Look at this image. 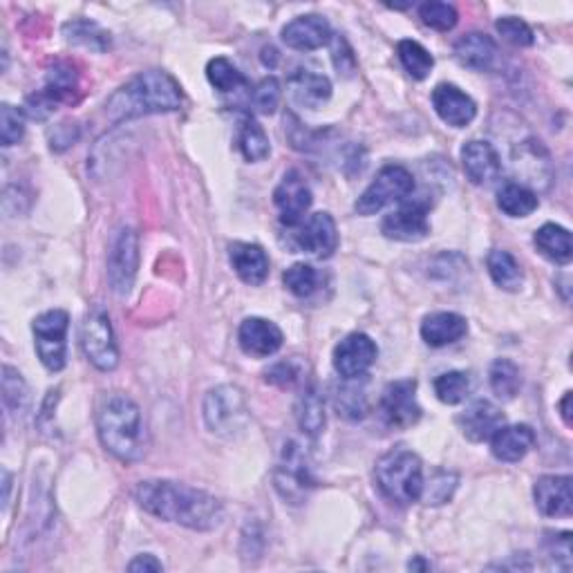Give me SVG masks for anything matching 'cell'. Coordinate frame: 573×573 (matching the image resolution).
I'll return each mask as SVG.
<instances>
[{
	"label": "cell",
	"mask_w": 573,
	"mask_h": 573,
	"mask_svg": "<svg viewBox=\"0 0 573 573\" xmlns=\"http://www.w3.org/2000/svg\"><path fill=\"white\" fill-rule=\"evenodd\" d=\"M462 166L468 180L473 184H491L502 173V159L493 144L482 139H471L462 148Z\"/></svg>",
	"instance_id": "cell-21"
},
{
	"label": "cell",
	"mask_w": 573,
	"mask_h": 573,
	"mask_svg": "<svg viewBox=\"0 0 573 573\" xmlns=\"http://www.w3.org/2000/svg\"><path fill=\"white\" fill-rule=\"evenodd\" d=\"M334 65H336V70L338 74H345V77H350V74L354 72L356 68V61H354V54L350 50V45H347L345 39H341V36H336L334 39Z\"/></svg>",
	"instance_id": "cell-49"
},
{
	"label": "cell",
	"mask_w": 573,
	"mask_h": 573,
	"mask_svg": "<svg viewBox=\"0 0 573 573\" xmlns=\"http://www.w3.org/2000/svg\"><path fill=\"white\" fill-rule=\"evenodd\" d=\"M457 424L462 428L464 437L473 444L491 439L497 430L504 426V415L495 403L486 399H477L468 406L462 415L457 417Z\"/></svg>",
	"instance_id": "cell-20"
},
{
	"label": "cell",
	"mask_w": 573,
	"mask_h": 573,
	"mask_svg": "<svg viewBox=\"0 0 573 573\" xmlns=\"http://www.w3.org/2000/svg\"><path fill=\"white\" fill-rule=\"evenodd\" d=\"M229 260L242 283L258 287L269 276V258L260 244L233 242L229 244Z\"/></svg>",
	"instance_id": "cell-22"
},
{
	"label": "cell",
	"mask_w": 573,
	"mask_h": 573,
	"mask_svg": "<svg viewBox=\"0 0 573 573\" xmlns=\"http://www.w3.org/2000/svg\"><path fill=\"white\" fill-rule=\"evenodd\" d=\"M379 347L368 334L354 332L345 336L334 350V370L341 374V379L356 381L365 377L370 368L377 363Z\"/></svg>",
	"instance_id": "cell-11"
},
{
	"label": "cell",
	"mask_w": 573,
	"mask_h": 573,
	"mask_svg": "<svg viewBox=\"0 0 573 573\" xmlns=\"http://www.w3.org/2000/svg\"><path fill=\"white\" fill-rule=\"evenodd\" d=\"M204 424L213 435L231 439L238 437L249 424V406L238 385L224 383L206 392L202 406Z\"/></svg>",
	"instance_id": "cell-5"
},
{
	"label": "cell",
	"mask_w": 573,
	"mask_h": 573,
	"mask_svg": "<svg viewBox=\"0 0 573 573\" xmlns=\"http://www.w3.org/2000/svg\"><path fill=\"white\" fill-rule=\"evenodd\" d=\"M495 30L500 32L504 41H509L515 48H531L535 43V34L529 27V23H524L522 18L515 16H504L495 23Z\"/></svg>",
	"instance_id": "cell-45"
},
{
	"label": "cell",
	"mask_w": 573,
	"mask_h": 573,
	"mask_svg": "<svg viewBox=\"0 0 573 573\" xmlns=\"http://www.w3.org/2000/svg\"><path fill=\"white\" fill-rule=\"evenodd\" d=\"M314 486L312 471H309L303 448L289 441L283 450V462L276 468V488L285 500L300 502L309 488Z\"/></svg>",
	"instance_id": "cell-13"
},
{
	"label": "cell",
	"mask_w": 573,
	"mask_h": 573,
	"mask_svg": "<svg viewBox=\"0 0 573 573\" xmlns=\"http://www.w3.org/2000/svg\"><path fill=\"white\" fill-rule=\"evenodd\" d=\"M97 432L103 448L119 462L137 464L148 453L144 415L128 394H103L97 406Z\"/></svg>",
	"instance_id": "cell-2"
},
{
	"label": "cell",
	"mask_w": 573,
	"mask_h": 573,
	"mask_svg": "<svg viewBox=\"0 0 573 573\" xmlns=\"http://www.w3.org/2000/svg\"><path fill=\"white\" fill-rule=\"evenodd\" d=\"M397 54H399V61L403 68H406L410 77L417 81H424L432 72V68H435V59H432V54L417 41H410V39L399 41Z\"/></svg>",
	"instance_id": "cell-35"
},
{
	"label": "cell",
	"mask_w": 573,
	"mask_h": 573,
	"mask_svg": "<svg viewBox=\"0 0 573 573\" xmlns=\"http://www.w3.org/2000/svg\"><path fill=\"white\" fill-rule=\"evenodd\" d=\"M408 567H410V569H421V571H426V569H430V565H428V562H424V560H421V558H417L415 562H410V565H408Z\"/></svg>",
	"instance_id": "cell-53"
},
{
	"label": "cell",
	"mask_w": 573,
	"mask_h": 573,
	"mask_svg": "<svg viewBox=\"0 0 573 573\" xmlns=\"http://www.w3.org/2000/svg\"><path fill=\"white\" fill-rule=\"evenodd\" d=\"M558 410H560V417L565 421V426L571 428L573 426V419H571V392H565V397L558 403Z\"/></svg>",
	"instance_id": "cell-51"
},
{
	"label": "cell",
	"mask_w": 573,
	"mask_h": 573,
	"mask_svg": "<svg viewBox=\"0 0 573 573\" xmlns=\"http://www.w3.org/2000/svg\"><path fill=\"white\" fill-rule=\"evenodd\" d=\"M468 392H471V377H468L466 372H444L439 374L435 379V394L441 403H446V406H457V403H462Z\"/></svg>",
	"instance_id": "cell-38"
},
{
	"label": "cell",
	"mask_w": 573,
	"mask_h": 573,
	"mask_svg": "<svg viewBox=\"0 0 573 573\" xmlns=\"http://www.w3.org/2000/svg\"><path fill=\"white\" fill-rule=\"evenodd\" d=\"M139 269V236L135 229L124 227L108 253V283L117 296H126L135 285Z\"/></svg>",
	"instance_id": "cell-9"
},
{
	"label": "cell",
	"mask_w": 573,
	"mask_h": 573,
	"mask_svg": "<svg viewBox=\"0 0 573 573\" xmlns=\"http://www.w3.org/2000/svg\"><path fill=\"white\" fill-rule=\"evenodd\" d=\"M491 379V390L504 401H511L518 397L522 388V372L511 359H497L488 372Z\"/></svg>",
	"instance_id": "cell-33"
},
{
	"label": "cell",
	"mask_w": 573,
	"mask_h": 573,
	"mask_svg": "<svg viewBox=\"0 0 573 573\" xmlns=\"http://www.w3.org/2000/svg\"><path fill=\"white\" fill-rule=\"evenodd\" d=\"M236 146L247 162H262V159H267L271 153V144L265 128L251 115H242L238 121Z\"/></svg>",
	"instance_id": "cell-29"
},
{
	"label": "cell",
	"mask_w": 573,
	"mask_h": 573,
	"mask_svg": "<svg viewBox=\"0 0 573 573\" xmlns=\"http://www.w3.org/2000/svg\"><path fill=\"white\" fill-rule=\"evenodd\" d=\"M381 233L388 240L397 242H419L428 238V204L426 202H406L397 211L385 215L381 222Z\"/></svg>",
	"instance_id": "cell-14"
},
{
	"label": "cell",
	"mask_w": 573,
	"mask_h": 573,
	"mask_svg": "<svg viewBox=\"0 0 573 573\" xmlns=\"http://www.w3.org/2000/svg\"><path fill=\"white\" fill-rule=\"evenodd\" d=\"M238 343L242 352L247 356H256V359H267L274 356L285 343V334L274 321L267 318L251 316L244 318L238 330Z\"/></svg>",
	"instance_id": "cell-16"
},
{
	"label": "cell",
	"mask_w": 573,
	"mask_h": 573,
	"mask_svg": "<svg viewBox=\"0 0 573 573\" xmlns=\"http://www.w3.org/2000/svg\"><path fill=\"white\" fill-rule=\"evenodd\" d=\"M291 244L294 249L316 258H330L338 247V229L330 213H314L294 227Z\"/></svg>",
	"instance_id": "cell-12"
},
{
	"label": "cell",
	"mask_w": 573,
	"mask_h": 573,
	"mask_svg": "<svg viewBox=\"0 0 573 573\" xmlns=\"http://www.w3.org/2000/svg\"><path fill=\"white\" fill-rule=\"evenodd\" d=\"M374 477L379 491L394 504H415L424 495V466L412 450L394 448L381 455L374 466Z\"/></svg>",
	"instance_id": "cell-4"
},
{
	"label": "cell",
	"mask_w": 573,
	"mask_h": 573,
	"mask_svg": "<svg viewBox=\"0 0 573 573\" xmlns=\"http://www.w3.org/2000/svg\"><path fill=\"white\" fill-rule=\"evenodd\" d=\"M533 500L547 518H571L573 495L569 475H544L533 486Z\"/></svg>",
	"instance_id": "cell-17"
},
{
	"label": "cell",
	"mask_w": 573,
	"mask_h": 573,
	"mask_svg": "<svg viewBox=\"0 0 573 573\" xmlns=\"http://www.w3.org/2000/svg\"><path fill=\"white\" fill-rule=\"evenodd\" d=\"M345 383L341 388H336L334 392V406L338 410V415L343 419H363L365 412H368V399H365V394L361 388H354L350 385V381L343 379Z\"/></svg>",
	"instance_id": "cell-39"
},
{
	"label": "cell",
	"mask_w": 573,
	"mask_h": 573,
	"mask_svg": "<svg viewBox=\"0 0 573 573\" xmlns=\"http://www.w3.org/2000/svg\"><path fill=\"white\" fill-rule=\"evenodd\" d=\"M3 488H5V493H3V506L9 504V491H12V475H9L7 468H3Z\"/></svg>",
	"instance_id": "cell-52"
},
{
	"label": "cell",
	"mask_w": 573,
	"mask_h": 573,
	"mask_svg": "<svg viewBox=\"0 0 573 573\" xmlns=\"http://www.w3.org/2000/svg\"><path fill=\"white\" fill-rule=\"evenodd\" d=\"M135 500L155 518L193 531H213L224 520V506L218 497L171 479H146L135 488Z\"/></svg>",
	"instance_id": "cell-1"
},
{
	"label": "cell",
	"mask_w": 573,
	"mask_h": 573,
	"mask_svg": "<svg viewBox=\"0 0 573 573\" xmlns=\"http://www.w3.org/2000/svg\"><path fill=\"white\" fill-rule=\"evenodd\" d=\"M63 36L70 45H79V48H86L92 52H108L110 50V32L103 30V27L95 21H70L63 25Z\"/></svg>",
	"instance_id": "cell-31"
},
{
	"label": "cell",
	"mask_w": 573,
	"mask_h": 573,
	"mask_svg": "<svg viewBox=\"0 0 573 573\" xmlns=\"http://www.w3.org/2000/svg\"><path fill=\"white\" fill-rule=\"evenodd\" d=\"M381 417L390 428H410L421 419V406L417 401V381L401 379L385 385L381 394Z\"/></svg>",
	"instance_id": "cell-10"
},
{
	"label": "cell",
	"mask_w": 573,
	"mask_h": 573,
	"mask_svg": "<svg viewBox=\"0 0 573 573\" xmlns=\"http://www.w3.org/2000/svg\"><path fill=\"white\" fill-rule=\"evenodd\" d=\"M332 41V27L318 14L298 16L283 27V43L296 52H314Z\"/></svg>",
	"instance_id": "cell-18"
},
{
	"label": "cell",
	"mask_w": 573,
	"mask_h": 573,
	"mask_svg": "<svg viewBox=\"0 0 573 573\" xmlns=\"http://www.w3.org/2000/svg\"><path fill=\"white\" fill-rule=\"evenodd\" d=\"M303 372H305L303 365L294 359H289V361L271 365V368L265 372V381L287 390V388H294V385L298 383H303Z\"/></svg>",
	"instance_id": "cell-47"
},
{
	"label": "cell",
	"mask_w": 573,
	"mask_h": 573,
	"mask_svg": "<svg viewBox=\"0 0 573 573\" xmlns=\"http://www.w3.org/2000/svg\"><path fill=\"white\" fill-rule=\"evenodd\" d=\"M3 403L14 415H21L30 403V388H27L23 374L12 365H3Z\"/></svg>",
	"instance_id": "cell-37"
},
{
	"label": "cell",
	"mask_w": 573,
	"mask_h": 573,
	"mask_svg": "<svg viewBox=\"0 0 573 573\" xmlns=\"http://www.w3.org/2000/svg\"><path fill=\"white\" fill-rule=\"evenodd\" d=\"M289 95L296 106L307 110H318L332 97V83L325 74L314 70H296L289 77Z\"/></svg>",
	"instance_id": "cell-23"
},
{
	"label": "cell",
	"mask_w": 573,
	"mask_h": 573,
	"mask_svg": "<svg viewBox=\"0 0 573 573\" xmlns=\"http://www.w3.org/2000/svg\"><path fill=\"white\" fill-rule=\"evenodd\" d=\"M468 334V323L464 316L455 312H435L428 314L421 323V338L430 347L453 345Z\"/></svg>",
	"instance_id": "cell-26"
},
{
	"label": "cell",
	"mask_w": 573,
	"mask_h": 573,
	"mask_svg": "<svg viewBox=\"0 0 573 573\" xmlns=\"http://www.w3.org/2000/svg\"><path fill=\"white\" fill-rule=\"evenodd\" d=\"M432 106L439 119L453 128H466L477 115V103L453 83H439L432 90Z\"/></svg>",
	"instance_id": "cell-19"
},
{
	"label": "cell",
	"mask_w": 573,
	"mask_h": 573,
	"mask_svg": "<svg viewBox=\"0 0 573 573\" xmlns=\"http://www.w3.org/2000/svg\"><path fill=\"white\" fill-rule=\"evenodd\" d=\"M184 101L182 88L171 74L162 70H148L124 83L106 101V115L110 121H128L146 115L180 110Z\"/></svg>",
	"instance_id": "cell-3"
},
{
	"label": "cell",
	"mask_w": 573,
	"mask_h": 573,
	"mask_svg": "<svg viewBox=\"0 0 573 573\" xmlns=\"http://www.w3.org/2000/svg\"><path fill=\"white\" fill-rule=\"evenodd\" d=\"M538 195H535L529 186L511 182L506 184L497 193V206H500L502 213L509 215V218H529V215L538 209Z\"/></svg>",
	"instance_id": "cell-32"
},
{
	"label": "cell",
	"mask_w": 573,
	"mask_h": 573,
	"mask_svg": "<svg viewBox=\"0 0 573 573\" xmlns=\"http://www.w3.org/2000/svg\"><path fill=\"white\" fill-rule=\"evenodd\" d=\"M533 242L542 256L551 262H556V265L565 267L573 258L571 233L565 227H560V224H553V222L542 224V227L535 231Z\"/></svg>",
	"instance_id": "cell-27"
},
{
	"label": "cell",
	"mask_w": 573,
	"mask_h": 573,
	"mask_svg": "<svg viewBox=\"0 0 573 573\" xmlns=\"http://www.w3.org/2000/svg\"><path fill=\"white\" fill-rule=\"evenodd\" d=\"M544 551L549 560L562 571H571V533H547L544 538Z\"/></svg>",
	"instance_id": "cell-46"
},
{
	"label": "cell",
	"mask_w": 573,
	"mask_h": 573,
	"mask_svg": "<svg viewBox=\"0 0 573 573\" xmlns=\"http://www.w3.org/2000/svg\"><path fill=\"white\" fill-rule=\"evenodd\" d=\"M81 137V128L77 121H61L54 128L48 130V142L54 153H63V150L72 148L79 142Z\"/></svg>",
	"instance_id": "cell-48"
},
{
	"label": "cell",
	"mask_w": 573,
	"mask_h": 573,
	"mask_svg": "<svg viewBox=\"0 0 573 573\" xmlns=\"http://www.w3.org/2000/svg\"><path fill=\"white\" fill-rule=\"evenodd\" d=\"M455 59L468 70L491 72L497 61V45L488 34L471 32L455 43Z\"/></svg>",
	"instance_id": "cell-25"
},
{
	"label": "cell",
	"mask_w": 573,
	"mask_h": 573,
	"mask_svg": "<svg viewBox=\"0 0 573 573\" xmlns=\"http://www.w3.org/2000/svg\"><path fill=\"white\" fill-rule=\"evenodd\" d=\"M68 330L70 314L65 309H50L34 318V347L41 363L50 372H61L68 359Z\"/></svg>",
	"instance_id": "cell-6"
},
{
	"label": "cell",
	"mask_w": 573,
	"mask_h": 573,
	"mask_svg": "<svg viewBox=\"0 0 573 573\" xmlns=\"http://www.w3.org/2000/svg\"><path fill=\"white\" fill-rule=\"evenodd\" d=\"M457 482H459V477L455 473H450V471H435V475L430 477V482H424V500L428 504H444L448 502L450 497H453L455 493V488H457Z\"/></svg>",
	"instance_id": "cell-43"
},
{
	"label": "cell",
	"mask_w": 573,
	"mask_h": 573,
	"mask_svg": "<svg viewBox=\"0 0 573 573\" xmlns=\"http://www.w3.org/2000/svg\"><path fill=\"white\" fill-rule=\"evenodd\" d=\"M25 135V117L23 112L9 106V103H3L0 106V144L5 148L18 144Z\"/></svg>",
	"instance_id": "cell-42"
},
{
	"label": "cell",
	"mask_w": 573,
	"mask_h": 573,
	"mask_svg": "<svg viewBox=\"0 0 573 573\" xmlns=\"http://www.w3.org/2000/svg\"><path fill=\"white\" fill-rule=\"evenodd\" d=\"M274 204L280 213V222L287 229L298 227L305 220L309 206H312V191H309L305 177L298 171L285 173L274 191Z\"/></svg>",
	"instance_id": "cell-15"
},
{
	"label": "cell",
	"mask_w": 573,
	"mask_h": 573,
	"mask_svg": "<svg viewBox=\"0 0 573 573\" xmlns=\"http://www.w3.org/2000/svg\"><path fill=\"white\" fill-rule=\"evenodd\" d=\"M488 274H491L493 283L504 291H520L524 285V271L520 262L515 260L509 251L493 249L486 258Z\"/></svg>",
	"instance_id": "cell-30"
},
{
	"label": "cell",
	"mask_w": 573,
	"mask_h": 573,
	"mask_svg": "<svg viewBox=\"0 0 573 573\" xmlns=\"http://www.w3.org/2000/svg\"><path fill=\"white\" fill-rule=\"evenodd\" d=\"M128 571H133V573H159V571H164V565L155 556H150V553H142V556H137L133 562H130Z\"/></svg>",
	"instance_id": "cell-50"
},
{
	"label": "cell",
	"mask_w": 573,
	"mask_h": 573,
	"mask_svg": "<svg viewBox=\"0 0 573 573\" xmlns=\"http://www.w3.org/2000/svg\"><path fill=\"white\" fill-rule=\"evenodd\" d=\"M79 90V72L68 61L54 63L48 72V83H45V92L56 101H72V95Z\"/></svg>",
	"instance_id": "cell-34"
},
{
	"label": "cell",
	"mask_w": 573,
	"mask_h": 573,
	"mask_svg": "<svg viewBox=\"0 0 573 573\" xmlns=\"http://www.w3.org/2000/svg\"><path fill=\"white\" fill-rule=\"evenodd\" d=\"M206 79L220 92H236L249 86L244 74L224 56H215V59L209 61V65H206Z\"/></svg>",
	"instance_id": "cell-36"
},
{
	"label": "cell",
	"mask_w": 573,
	"mask_h": 573,
	"mask_svg": "<svg viewBox=\"0 0 573 573\" xmlns=\"http://www.w3.org/2000/svg\"><path fill=\"white\" fill-rule=\"evenodd\" d=\"M283 283L296 298H309L318 287V274L307 262H296L283 274Z\"/></svg>",
	"instance_id": "cell-40"
},
{
	"label": "cell",
	"mask_w": 573,
	"mask_h": 573,
	"mask_svg": "<svg viewBox=\"0 0 573 573\" xmlns=\"http://www.w3.org/2000/svg\"><path fill=\"white\" fill-rule=\"evenodd\" d=\"M412 191H415V177H412L408 168L397 164L383 166L372 184L356 200L354 209L359 215H374L388 204L406 200Z\"/></svg>",
	"instance_id": "cell-7"
},
{
	"label": "cell",
	"mask_w": 573,
	"mask_h": 573,
	"mask_svg": "<svg viewBox=\"0 0 573 573\" xmlns=\"http://www.w3.org/2000/svg\"><path fill=\"white\" fill-rule=\"evenodd\" d=\"M296 421L298 428L309 437H318L325 430V401L314 383L305 385L303 392L298 394Z\"/></svg>",
	"instance_id": "cell-28"
},
{
	"label": "cell",
	"mask_w": 573,
	"mask_h": 573,
	"mask_svg": "<svg viewBox=\"0 0 573 573\" xmlns=\"http://www.w3.org/2000/svg\"><path fill=\"white\" fill-rule=\"evenodd\" d=\"M280 97H283V88H280V81L276 77L262 79L258 86L251 90L253 108H256L260 115H274Z\"/></svg>",
	"instance_id": "cell-44"
},
{
	"label": "cell",
	"mask_w": 573,
	"mask_h": 573,
	"mask_svg": "<svg viewBox=\"0 0 573 573\" xmlns=\"http://www.w3.org/2000/svg\"><path fill=\"white\" fill-rule=\"evenodd\" d=\"M488 441H491L495 459L506 464H515L522 462V459L531 453V448L535 446V432L526 424L502 426Z\"/></svg>",
	"instance_id": "cell-24"
},
{
	"label": "cell",
	"mask_w": 573,
	"mask_h": 573,
	"mask_svg": "<svg viewBox=\"0 0 573 573\" xmlns=\"http://www.w3.org/2000/svg\"><path fill=\"white\" fill-rule=\"evenodd\" d=\"M81 347L88 361L101 372H112L119 365V347L112 332L108 312L101 307L90 309L81 325Z\"/></svg>",
	"instance_id": "cell-8"
},
{
	"label": "cell",
	"mask_w": 573,
	"mask_h": 573,
	"mask_svg": "<svg viewBox=\"0 0 573 573\" xmlns=\"http://www.w3.org/2000/svg\"><path fill=\"white\" fill-rule=\"evenodd\" d=\"M419 16L424 25L437 32H450L459 21V14L453 5L439 3V0H428L419 7Z\"/></svg>",
	"instance_id": "cell-41"
}]
</instances>
